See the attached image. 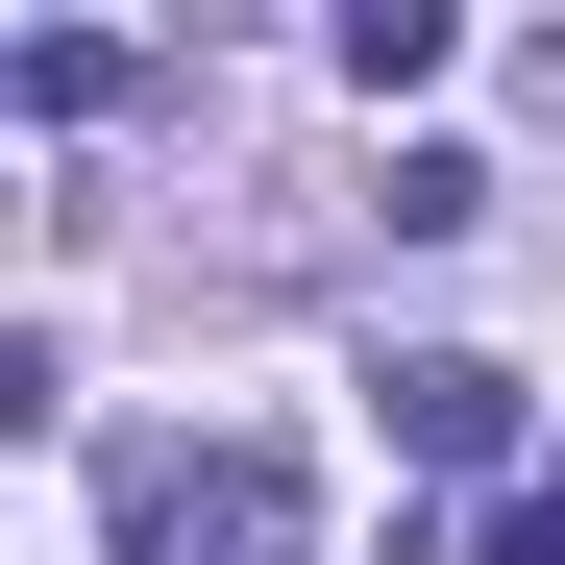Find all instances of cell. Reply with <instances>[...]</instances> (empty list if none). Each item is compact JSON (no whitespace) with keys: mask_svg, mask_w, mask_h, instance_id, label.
Returning a JSON list of instances; mask_svg holds the SVG:
<instances>
[{"mask_svg":"<svg viewBox=\"0 0 565 565\" xmlns=\"http://www.w3.org/2000/svg\"><path fill=\"white\" fill-rule=\"evenodd\" d=\"M394 443H418V467H492V443H516V369L418 344V369H394Z\"/></svg>","mask_w":565,"mask_h":565,"instance_id":"cell-2","label":"cell"},{"mask_svg":"<svg viewBox=\"0 0 565 565\" xmlns=\"http://www.w3.org/2000/svg\"><path fill=\"white\" fill-rule=\"evenodd\" d=\"M124 541L148 565H320V492H296V443H124Z\"/></svg>","mask_w":565,"mask_h":565,"instance_id":"cell-1","label":"cell"}]
</instances>
